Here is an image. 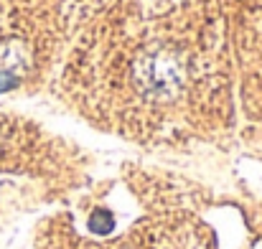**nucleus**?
Returning <instances> with one entry per match:
<instances>
[{
  "mask_svg": "<svg viewBox=\"0 0 262 249\" xmlns=\"http://www.w3.org/2000/svg\"><path fill=\"white\" fill-rule=\"evenodd\" d=\"M92 229H94V232H110V229H112V216H110L107 211H97V214L92 216Z\"/></svg>",
  "mask_w": 262,
  "mask_h": 249,
  "instance_id": "nucleus-1",
  "label": "nucleus"
}]
</instances>
